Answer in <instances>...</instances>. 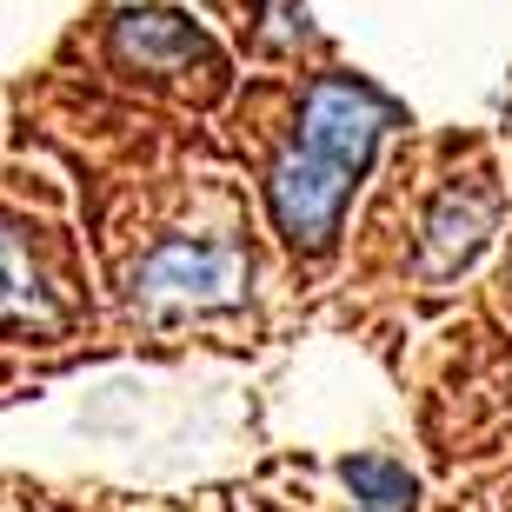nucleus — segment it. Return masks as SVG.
I'll return each mask as SVG.
<instances>
[{
	"label": "nucleus",
	"instance_id": "1",
	"mask_svg": "<svg viewBox=\"0 0 512 512\" xmlns=\"http://www.w3.org/2000/svg\"><path fill=\"white\" fill-rule=\"evenodd\" d=\"M247 293V260L227 240H167L133 266V306L167 320V313H220Z\"/></svg>",
	"mask_w": 512,
	"mask_h": 512
},
{
	"label": "nucleus",
	"instance_id": "5",
	"mask_svg": "<svg viewBox=\"0 0 512 512\" xmlns=\"http://www.w3.org/2000/svg\"><path fill=\"white\" fill-rule=\"evenodd\" d=\"M54 326H60V306L40 280L27 233L0 220V333H54Z\"/></svg>",
	"mask_w": 512,
	"mask_h": 512
},
{
	"label": "nucleus",
	"instance_id": "7",
	"mask_svg": "<svg viewBox=\"0 0 512 512\" xmlns=\"http://www.w3.org/2000/svg\"><path fill=\"white\" fill-rule=\"evenodd\" d=\"M340 479L360 512H413V473L399 459H346Z\"/></svg>",
	"mask_w": 512,
	"mask_h": 512
},
{
	"label": "nucleus",
	"instance_id": "6",
	"mask_svg": "<svg viewBox=\"0 0 512 512\" xmlns=\"http://www.w3.org/2000/svg\"><path fill=\"white\" fill-rule=\"evenodd\" d=\"M120 54L140 60V67H173V60H200L207 40L180 14H127L120 20Z\"/></svg>",
	"mask_w": 512,
	"mask_h": 512
},
{
	"label": "nucleus",
	"instance_id": "2",
	"mask_svg": "<svg viewBox=\"0 0 512 512\" xmlns=\"http://www.w3.org/2000/svg\"><path fill=\"white\" fill-rule=\"evenodd\" d=\"M399 127V107L386 94H373L366 80H346V74H326L306 87L300 100V147L320 153L326 167H340L346 180H366L380 140Z\"/></svg>",
	"mask_w": 512,
	"mask_h": 512
},
{
	"label": "nucleus",
	"instance_id": "4",
	"mask_svg": "<svg viewBox=\"0 0 512 512\" xmlns=\"http://www.w3.org/2000/svg\"><path fill=\"white\" fill-rule=\"evenodd\" d=\"M493 220H499L493 187H446L433 220H426V273H459V266L486 247Z\"/></svg>",
	"mask_w": 512,
	"mask_h": 512
},
{
	"label": "nucleus",
	"instance_id": "3",
	"mask_svg": "<svg viewBox=\"0 0 512 512\" xmlns=\"http://www.w3.org/2000/svg\"><path fill=\"white\" fill-rule=\"evenodd\" d=\"M353 187H360V180H346L340 167H326L320 153H306L300 140H293V147L273 160V173H266V207H273V227L286 233V247H300V253L333 247Z\"/></svg>",
	"mask_w": 512,
	"mask_h": 512
}]
</instances>
